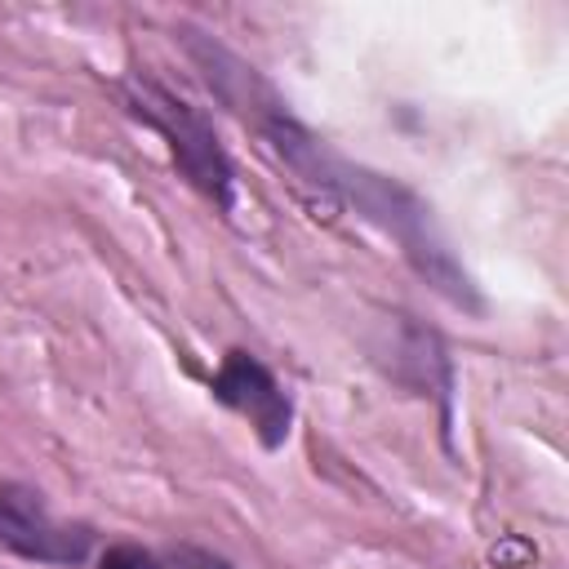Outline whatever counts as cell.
<instances>
[{
  "label": "cell",
  "mask_w": 569,
  "mask_h": 569,
  "mask_svg": "<svg viewBox=\"0 0 569 569\" xmlns=\"http://www.w3.org/2000/svg\"><path fill=\"white\" fill-rule=\"evenodd\" d=\"M116 93H120V107L133 120H142L147 129H156L164 138V147H169L173 164L182 169V178L204 200H213L222 213H231V204H236V173H231V160H227L213 124L200 116V107H191L187 98H178L169 84H160L147 71L120 76Z\"/></svg>",
  "instance_id": "cell-1"
},
{
  "label": "cell",
  "mask_w": 569,
  "mask_h": 569,
  "mask_svg": "<svg viewBox=\"0 0 569 569\" xmlns=\"http://www.w3.org/2000/svg\"><path fill=\"white\" fill-rule=\"evenodd\" d=\"M0 547L40 565H80L93 547V529L58 520L31 485H0Z\"/></svg>",
  "instance_id": "cell-2"
},
{
  "label": "cell",
  "mask_w": 569,
  "mask_h": 569,
  "mask_svg": "<svg viewBox=\"0 0 569 569\" xmlns=\"http://www.w3.org/2000/svg\"><path fill=\"white\" fill-rule=\"evenodd\" d=\"M209 391H213L218 405L236 409V413L253 427V436H258L267 449H280V445H284L289 422H293V405H289V396L280 391L276 373H271L258 356L231 347V351L222 356V365H218Z\"/></svg>",
  "instance_id": "cell-3"
},
{
  "label": "cell",
  "mask_w": 569,
  "mask_h": 569,
  "mask_svg": "<svg viewBox=\"0 0 569 569\" xmlns=\"http://www.w3.org/2000/svg\"><path fill=\"white\" fill-rule=\"evenodd\" d=\"M169 569H231V565L222 556H213L209 547L178 542V547H169Z\"/></svg>",
  "instance_id": "cell-4"
},
{
  "label": "cell",
  "mask_w": 569,
  "mask_h": 569,
  "mask_svg": "<svg viewBox=\"0 0 569 569\" xmlns=\"http://www.w3.org/2000/svg\"><path fill=\"white\" fill-rule=\"evenodd\" d=\"M98 569H160V565H156L151 551H142V547H133V542H120V547H107V551H102Z\"/></svg>",
  "instance_id": "cell-5"
}]
</instances>
